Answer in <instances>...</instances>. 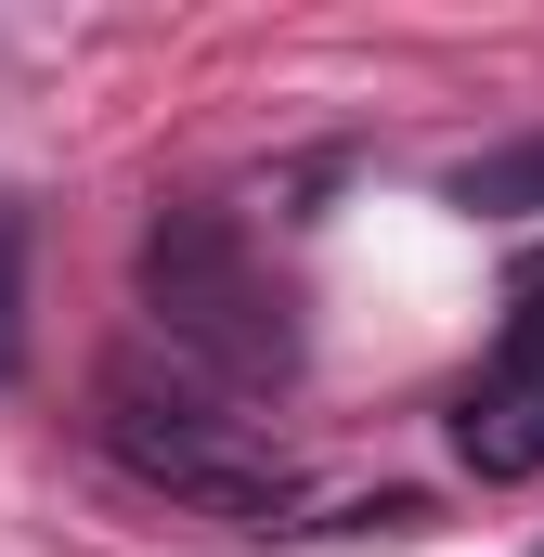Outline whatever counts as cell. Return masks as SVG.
Returning <instances> with one entry per match:
<instances>
[{
	"label": "cell",
	"mask_w": 544,
	"mask_h": 557,
	"mask_svg": "<svg viewBox=\"0 0 544 557\" xmlns=\"http://www.w3.org/2000/svg\"><path fill=\"white\" fill-rule=\"evenodd\" d=\"M143 298H156V324H169L195 363H221V376H272V363H285V311L260 298L247 247H234L208 208H182V221L143 247Z\"/></svg>",
	"instance_id": "obj_2"
},
{
	"label": "cell",
	"mask_w": 544,
	"mask_h": 557,
	"mask_svg": "<svg viewBox=\"0 0 544 557\" xmlns=\"http://www.w3.org/2000/svg\"><path fill=\"white\" fill-rule=\"evenodd\" d=\"M104 441L131 454L143 480H169V493H195V506H221V519H260L285 506V454L260 441V416H221V403H195V389H143L118 376L104 389Z\"/></svg>",
	"instance_id": "obj_1"
},
{
	"label": "cell",
	"mask_w": 544,
	"mask_h": 557,
	"mask_svg": "<svg viewBox=\"0 0 544 557\" xmlns=\"http://www.w3.org/2000/svg\"><path fill=\"white\" fill-rule=\"evenodd\" d=\"M0 376H26V208H0Z\"/></svg>",
	"instance_id": "obj_4"
},
{
	"label": "cell",
	"mask_w": 544,
	"mask_h": 557,
	"mask_svg": "<svg viewBox=\"0 0 544 557\" xmlns=\"http://www.w3.org/2000/svg\"><path fill=\"white\" fill-rule=\"evenodd\" d=\"M454 454H467L480 480H532L544 467V273L519 285V311H506L480 389L454 403Z\"/></svg>",
	"instance_id": "obj_3"
}]
</instances>
